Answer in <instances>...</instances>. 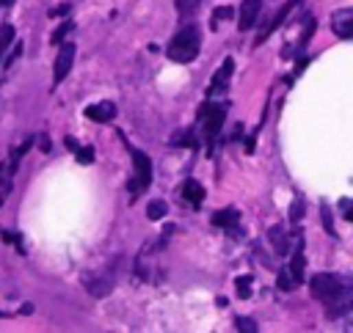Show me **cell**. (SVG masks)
Returning <instances> with one entry per match:
<instances>
[{"label": "cell", "mask_w": 353, "mask_h": 333, "mask_svg": "<svg viewBox=\"0 0 353 333\" xmlns=\"http://www.w3.org/2000/svg\"><path fill=\"white\" fill-rule=\"evenodd\" d=\"M213 226H218V229H235V226H240V212L235 207L221 210V212L213 215Z\"/></svg>", "instance_id": "cell-12"}, {"label": "cell", "mask_w": 353, "mask_h": 333, "mask_svg": "<svg viewBox=\"0 0 353 333\" xmlns=\"http://www.w3.org/2000/svg\"><path fill=\"white\" fill-rule=\"evenodd\" d=\"M301 215H304V204L295 201V207H293V221H301Z\"/></svg>", "instance_id": "cell-29"}, {"label": "cell", "mask_w": 353, "mask_h": 333, "mask_svg": "<svg viewBox=\"0 0 353 333\" xmlns=\"http://www.w3.org/2000/svg\"><path fill=\"white\" fill-rule=\"evenodd\" d=\"M331 28L339 39H350L353 36V9H337L331 14Z\"/></svg>", "instance_id": "cell-6"}, {"label": "cell", "mask_w": 353, "mask_h": 333, "mask_svg": "<svg viewBox=\"0 0 353 333\" xmlns=\"http://www.w3.org/2000/svg\"><path fill=\"white\" fill-rule=\"evenodd\" d=\"M75 154H78V162H80V165H91V162H94V149H91V146H78Z\"/></svg>", "instance_id": "cell-21"}, {"label": "cell", "mask_w": 353, "mask_h": 333, "mask_svg": "<svg viewBox=\"0 0 353 333\" xmlns=\"http://www.w3.org/2000/svg\"><path fill=\"white\" fill-rule=\"evenodd\" d=\"M72 64H75V45H61L58 50V58H56V66H53V83L58 86L69 72H72Z\"/></svg>", "instance_id": "cell-5"}, {"label": "cell", "mask_w": 353, "mask_h": 333, "mask_svg": "<svg viewBox=\"0 0 353 333\" xmlns=\"http://www.w3.org/2000/svg\"><path fill=\"white\" fill-rule=\"evenodd\" d=\"M174 6H176V14L188 20V17L199 14V6H202V0H174Z\"/></svg>", "instance_id": "cell-14"}, {"label": "cell", "mask_w": 353, "mask_h": 333, "mask_svg": "<svg viewBox=\"0 0 353 333\" xmlns=\"http://www.w3.org/2000/svg\"><path fill=\"white\" fill-rule=\"evenodd\" d=\"M12 42H14V25H0V61L6 58V50L12 47Z\"/></svg>", "instance_id": "cell-15"}, {"label": "cell", "mask_w": 353, "mask_h": 333, "mask_svg": "<svg viewBox=\"0 0 353 333\" xmlns=\"http://www.w3.org/2000/svg\"><path fill=\"white\" fill-rule=\"evenodd\" d=\"M235 328H238V330L254 333V330H257V322H254V319H246V317H238V319H235Z\"/></svg>", "instance_id": "cell-25"}, {"label": "cell", "mask_w": 353, "mask_h": 333, "mask_svg": "<svg viewBox=\"0 0 353 333\" xmlns=\"http://www.w3.org/2000/svg\"><path fill=\"white\" fill-rule=\"evenodd\" d=\"M232 72H235V61H232V58H227V61H224V66L216 72V77H213V83H210V88H207V94H210V97H216L218 91L224 94V91H227V86H229Z\"/></svg>", "instance_id": "cell-9"}, {"label": "cell", "mask_w": 353, "mask_h": 333, "mask_svg": "<svg viewBox=\"0 0 353 333\" xmlns=\"http://www.w3.org/2000/svg\"><path fill=\"white\" fill-rule=\"evenodd\" d=\"M339 204H342V215H345V221H350V218H353V212H350V199H342Z\"/></svg>", "instance_id": "cell-28"}, {"label": "cell", "mask_w": 353, "mask_h": 333, "mask_svg": "<svg viewBox=\"0 0 353 333\" xmlns=\"http://www.w3.org/2000/svg\"><path fill=\"white\" fill-rule=\"evenodd\" d=\"M235 286H238V297H243V300L251 297V275H240Z\"/></svg>", "instance_id": "cell-19"}, {"label": "cell", "mask_w": 353, "mask_h": 333, "mask_svg": "<svg viewBox=\"0 0 353 333\" xmlns=\"http://www.w3.org/2000/svg\"><path fill=\"white\" fill-rule=\"evenodd\" d=\"M0 3H3V0H0Z\"/></svg>", "instance_id": "cell-33"}, {"label": "cell", "mask_w": 353, "mask_h": 333, "mask_svg": "<svg viewBox=\"0 0 353 333\" xmlns=\"http://www.w3.org/2000/svg\"><path fill=\"white\" fill-rule=\"evenodd\" d=\"M199 53H202V34L196 25H185L183 31H176L166 47V56L174 64H191V61H196Z\"/></svg>", "instance_id": "cell-1"}, {"label": "cell", "mask_w": 353, "mask_h": 333, "mask_svg": "<svg viewBox=\"0 0 353 333\" xmlns=\"http://www.w3.org/2000/svg\"><path fill=\"white\" fill-rule=\"evenodd\" d=\"M39 149H42V151H50V140H47V135H42V138H39Z\"/></svg>", "instance_id": "cell-32"}, {"label": "cell", "mask_w": 353, "mask_h": 333, "mask_svg": "<svg viewBox=\"0 0 353 333\" xmlns=\"http://www.w3.org/2000/svg\"><path fill=\"white\" fill-rule=\"evenodd\" d=\"M0 207H3V204H0Z\"/></svg>", "instance_id": "cell-34"}, {"label": "cell", "mask_w": 353, "mask_h": 333, "mask_svg": "<svg viewBox=\"0 0 353 333\" xmlns=\"http://www.w3.org/2000/svg\"><path fill=\"white\" fill-rule=\"evenodd\" d=\"M64 143H67V149H69V151H78V146H80V143H78L75 138H69V135L64 138Z\"/></svg>", "instance_id": "cell-31"}, {"label": "cell", "mask_w": 353, "mask_h": 333, "mask_svg": "<svg viewBox=\"0 0 353 333\" xmlns=\"http://www.w3.org/2000/svg\"><path fill=\"white\" fill-rule=\"evenodd\" d=\"M72 28H75L72 23H64V25H58V31L50 36V42H53V45H61V42H64V39L72 34Z\"/></svg>", "instance_id": "cell-20"}, {"label": "cell", "mask_w": 353, "mask_h": 333, "mask_svg": "<svg viewBox=\"0 0 353 333\" xmlns=\"http://www.w3.org/2000/svg\"><path fill=\"white\" fill-rule=\"evenodd\" d=\"M262 12V0H243V6H240V14H238V28L240 31H251L257 17Z\"/></svg>", "instance_id": "cell-7"}, {"label": "cell", "mask_w": 353, "mask_h": 333, "mask_svg": "<svg viewBox=\"0 0 353 333\" xmlns=\"http://www.w3.org/2000/svg\"><path fill=\"white\" fill-rule=\"evenodd\" d=\"M224 116H227V105L221 102H205L199 108V121H202V130H205V138L213 143L216 135L221 132L224 127Z\"/></svg>", "instance_id": "cell-2"}, {"label": "cell", "mask_w": 353, "mask_h": 333, "mask_svg": "<svg viewBox=\"0 0 353 333\" xmlns=\"http://www.w3.org/2000/svg\"><path fill=\"white\" fill-rule=\"evenodd\" d=\"M306 264H304V251L301 248H293V262H290V273L298 278V284L304 281V275H306V270H304Z\"/></svg>", "instance_id": "cell-16"}, {"label": "cell", "mask_w": 353, "mask_h": 333, "mask_svg": "<svg viewBox=\"0 0 353 333\" xmlns=\"http://www.w3.org/2000/svg\"><path fill=\"white\" fill-rule=\"evenodd\" d=\"M0 240H6V243H12V245H17V251L23 254L25 248H23V237L20 234H12V232H0Z\"/></svg>", "instance_id": "cell-24"}, {"label": "cell", "mask_w": 353, "mask_h": 333, "mask_svg": "<svg viewBox=\"0 0 353 333\" xmlns=\"http://www.w3.org/2000/svg\"><path fill=\"white\" fill-rule=\"evenodd\" d=\"M320 215H323V226H326V232L331 234V237H337V229H334V221H331V210L323 204L320 207Z\"/></svg>", "instance_id": "cell-22"}, {"label": "cell", "mask_w": 353, "mask_h": 333, "mask_svg": "<svg viewBox=\"0 0 353 333\" xmlns=\"http://www.w3.org/2000/svg\"><path fill=\"white\" fill-rule=\"evenodd\" d=\"M171 143H183V146H196V140L191 138V132H188V130H183V132H174Z\"/></svg>", "instance_id": "cell-23"}, {"label": "cell", "mask_w": 353, "mask_h": 333, "mask_svg": "<svg viewBox=\"0 0 353 333\" xmlns=\"http://www.w3.org/2000/svg\"><path fill=\"white\" fill-rule=\"evenodd\" d=\"M276 284H279V289H282V292H293V289L298 286V278L290 273V267H282V270H279Z\"/></svg>", "instance_id": "cell-17"}, {"label": "cell", "mask_w": 353, "mask_h": 333, "mask_svg": "<svg viewBox=\"0 0 353 333\" xmlns=\"http://www.w3.org/2000/svg\"><path fill=\"white\" fill-rule=\"evenodd\" d=\"M133 165H135V180L130 182V190H133V193H141V190H146L149 182H152V162H149V157H146L144 151L133 149Z\"/></svg>", "instance_id": "cell-4"}, {"label": "cell", "mask_w": 353, "mask_h": 333, "mask_svg": "<svg viewBox=\"0 0 353 333\" xmlns=\"http://www.w3.org/2000/svg\"><path fill=\"white\" fill-rule=\"evenodd\" d=\"M309 286H312L315 297H317V300H323V303H328L334 295H339V292L345 289L342 278H337V275H331V273H317V275H312Z\"/></svg>", "instance_id": "cell-3"}, {"label": "cell", "mask_w": 353, "mask_h": 333, "mask_svg": "<svg viewBox=\"0 0 353 333\" xmlns=\"http://www.w3.org/2000/svg\"><path fill=\"white\" fill-rule=\"evenodd\" d=\"M166 212H168V204L166 201H149V207H146V218L149 221H160V218H166Z\"/></svg>", "instance_id": "cell-18"}, {"label": "cell", "mask_w": 353, "mask_h": 333, "mask_svg": "<svg viewBox=\"0 0 353 333\" xmlns=\"http://www.w3.org/2000/svg\"><path fill=\"white\" fill-rule=\"evenodd\" d=\"M268 237H271L273 251H276L279 256H287V254H290V234H287V229H284V226H273Z\"/></svg>", "instance_id": "cell-11"}, {"label": "cell", "mask_w": 353, "mask_h": 333, "mask_svg": "<svg viewBox=\"0 0 353 333\" xmlns=\"http://www.w3.org/2000/svg\"><path fill=\"white\" fill-rule=\"evenodd\" d=\"M61 14H69V6L64 3V6H58V9H53L50 12V17H61Z\"/></svg>", "instance_id": "cell-30"}, {"label": "cell", "mask_w": 353, "mask_h": 333, "mask_svg": "<svg viewBox=\"0 0 353 333\" xmlns=\"http://www.w3.org/2000/svg\"><path fill=\"white\" fill-rule=\"evenodd\" d=\"M116 113H119V110H116L113 102H97V105H89V108H86V119H91V121H97V124L113 121Z\"/></svg>", "instance_id": "cell-8"}, {"label": "cell", "mask_w": 353, "mask_h": 333, "mask_svg": "<svg viewBox=\"0 0 353 333\" xmlns=\"http://www.w3.org/2000/svg\"><path fill=\"white\" fill-rule=\"evenodd\" d=\"M23 50H25V47H23V42H17V45H14V50H12V56L6 58V66H12V64H14V61L23 56Z\"/></svg>", "instance_id": "cell-27"}, {"label": "cell", "mask_w": 353, "mask_h": 333, "mask_svg": "<svg viewBox=\"0 0 353 333\" xmlns=\"http://www.w3.org/2000/svg\"><path fill=\"white\" fill-rule=\"evenodd\" d=\"M298 3H301V0H290V3H287V6H284V9H282V12L276 14V17H273V23L262 28V34L257 36V42H254V45H262V42H265V39H268V36H271V34H273L276 28H282V25H284V23L290 20V14H293V9H295Z\"/></svg>", "instance_id": "cell-10"}, {"label": "cell", "mask_w": 353, "mask_h": 333, "mask_svg": "<svg viewBox=\"0 0 353 333\" xmlns=\"http://www.w3.org/2000/svg\"><path fill=\"white\" fill-rule=\"evenodd\" d=\"M183 199L191 201V204H202V201H205V188H202L196 180H185V185H183Z\"/></svg>", "instance_id": "cell-13"}, {"label": "cell", "mask_w": 353, "mask_h": 333, "mask_svg": "<svg viewBox=\"0 0 353 333\" xmlns=\"http://www.w3.org/2000/svg\"><path fill=\"white\" fill-rule=\"evenodd\" d=\"M232 14H235V12H232V9H229V6H221V9H218V12H216V14H213V28H216V25H218V20H229V17H232Z\"/></svg>", "instance_id": "cell-26"}]
</instances>
